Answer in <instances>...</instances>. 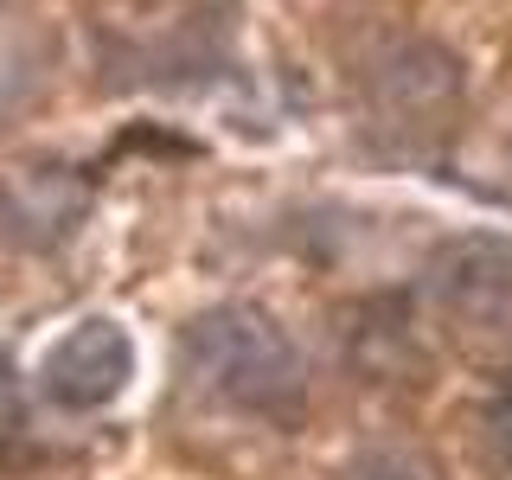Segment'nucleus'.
Listing matches in <instances>:
<instances>
[{"label": "nucleus", "mask_w": 512, "mask_h": 480, "mask_svg": "<svg viewBox=\"0 0 512 480\" xmlns=\"http://www.w3.org/2000/svg\"><path fill=\"white\" fill-rule=\"evenodd\" d=\"M180 378L199 397L244 416H288L308 410V365L288 346V333L256 308H212L180 333Z\"/></svg>", "instance_id": "1"}, {"label": "nucleus", "mask_w": 512, "mask_h": 480, "mask_svg": "<svg viewBox=\"0 0 512 480\" xmlns=\"http://www.w3.org/2000/svg\"><path fill=\"white\" fill-rule=\"evenodd\" d=\"M128 372H135V346L116 320H84L45 352L39 391L64 410H103L109 397H122Z\"/></svg>", "instance_id": "2"}, {"label": "nucleus", "mask_w": 512, "mask_h": 480, "mask_svg": "<svg viewBox=\"0 0 512 480\" xmlns=\"http://www.w3.org/2000/svg\"><path fill=\"white\" fill-rule=\"evenodd\" d=\"M90 212V186L77 180V167L58 160H32L0 180V231L26 250H58L64 237H77V224Z\"/></svg>", "instance_id": "3"}, {"label": "nucleus", "mask_w": 512, "mask_h": 480, "mask_svg": "<svg viewBox=\"0 0 512 480\" xmlns=\"http://www.w3.org/2000/svg\"><path fill=\"white\" fill-rule=\"evenodd\" d=\"M423 282L448 314L468 320L512 314V237H455L429 256Z\"/></svg>", "instance_id": "4"}, {"label": "nucleus", "mask_w": 512, "mask_h": 480, "mask_svg": "<svg viewBox=\"0 0 512 480\" xmlns=\"http://www.w3.org/2000/svg\"><path fill=\"white\" fill-rule=\"evenodd\" d=\"M372 96L391 116H436L461 96V58L436 39H397L372 64Z\"/></svg>", "instance_id": "5"}, {"label": "nucleus", "mask_w": 512, "mask_h": 480, "mask_svg": "<svg viewBox=\"0 0 512 480\" xmlns=\"http://www.w3.org/2000/svg\"><path fill=\"white\" fill-rule=\"evenodd\" d=\"M32 96H39V58L26 45H0V122L20 116Z\"/></svg>", "instance_id": "6"}, {"label": "nucleus", "mask_w": 512, "mask_h": 480, "mask_svg": "<svg viewBox=\"0 0 512 480\" xmlns=\"http://www.w3.org/2000/svg\"><path fill=\"white\" fill-rule=\"evenodd\" d=\"M26 429V404H20V372H13V359L0 352V448Z\"/></svg>", "instance_id": "7"}, {"label": "nucleus", "mask_w": 512, "mask_h": 480, "mask_svg": "<svg viewBox=\"0 0 512 480\" xmlns=\"http://www.w3.org/2000/svg\"><path fill=\"white\" fill-rule=\"evenodd\" d=\"M346 480H423V474H416L404 455H359L346 468Z\"/></svg>", "instance_id": "8"}, {"label": "nucleus", "mask_w": 512, "mask_h": 480, "mask_svg": "<svg viewBox=\"0 0 512 480\" xmlns=\"http://www.w3.org/2000/svg\"><path fill=\"white\" fill-rule=\"evenodd\" d=\"M487 423H493V442H500V455H512V372L500 378V391H493Z\"/></svg>", "instance_id": "9"}, {"label": "nucleus", "mask_w": 512, "mask_h": 480, "mask_svg": "<svg viewBox=\"0 0 512 480\" xmlns=\"http://www.w3.org/2000/svg\"><path fill=\"white\" fill-rule=\"evenodd\" d=\"M0 7H7V0H0Z\"/></svg>", "instance_id": "10"}]
</instances>
